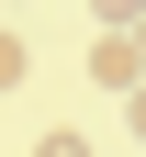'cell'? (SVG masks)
<instances>
[{
  "label": "cell",
  "instance_id": "3",
  "mask_svg": "<svg viewBox=\"0 0 146 157\" xmlns=\"http://www.w3.org/2000/svg\"><path fill=\"white\" fill-rule=\"evenodd\" d=\"M34 157H90V135H68V124H56V135H45Z\"/></svg>",
  "mask_w": 146,
  "mask_h": 157
},
{
  "label": "cell",
  "instance_id": "4",
  "mask_svg": "<svg viewBox=\"0 0 146 157\" xmlns=\"http://www.w3.org/2000/svg\"><path fill=\"white\" fill-rule=\"evenodd\" d=\"M0 90H23V45H11V34H0Z\"/></svg>",
  "mask_w": 146,
  "mask_h": 157
},
{
  "label": "cell",
  "instance_id": "6",
  "mask_svg": "<svg viewBox=\"0 0 146 157\" xmlns=\"http://www.w3.org/2000/svg\"><path fill=\"white\" fill-rule=\"evenodd\" d=\"M135 56H146V23H135Z\"/></svg>",
  "mask_w": 146,
  "mask_h": 157
},
{
  "label": "cell",
  "instance_id": "2",
  "mask_svg": "<svg viewBox=\"0 0 146 157\" xmlns=\"http://www.w3.org/2000/svg\"><path fill=\"white\" fill-rule=\"evenodd\" d=\"M101 11V34H124V23H146V0H90Z\"/></svg>",
  "mask_w": 146,
  "mask_h": 157
},
{
  "label": "cell",
  "instance_id": "1",
  "mask_svg": "<svg viewBox=\"0 0 146 157\" xmlns=\"http://www.w3.org/2000/svg\"><path fill=\"white\" fill-rule=\"evenodd\" d=\"M90 78H101V90H135V78H146V56H135V34H101V56H90Z\"/></svg>",
  "mask_w": 146,
  "mask_h": 157
},
{
  "label": "cell",
  "instance_id": "5",
  "mask_svg": "<svg viewBox=\"0 0 146 157\" xmlns=\"http://www.w3.org/2000/svg\"><path fill=\"white\" fill-rule=\"evenodd\" d=\"M124 112H135V135H146V78H135V90H124Z\"/></svg>",
  "mask_w": 146,
  "mask_h": 157
}]
</instances>
